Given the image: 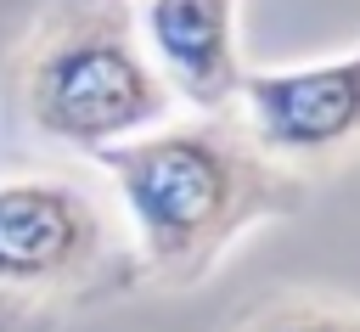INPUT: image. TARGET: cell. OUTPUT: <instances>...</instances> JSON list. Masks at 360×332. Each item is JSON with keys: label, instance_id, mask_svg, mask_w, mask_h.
<instances>
[{"label": "cell", "instance_id": "3", "mask_svg": "<svg viewBox=\"0 0 360 332\" xmlns=\"http://www.w3.org/2000/svg\"><path fill=\"white\" fill-rule=\"evenodd\" d=\"M141 281L124 214L62 174L0 180V298L68 315Z\"/></svg>", "mask_w": 360, "mask_h": 332}, {"label": "cell", "instance_id": "6", "mask_svg": "<svg viewBox=\"0 0 360 332\" xmlns=\"http://www.w3.org/2000/svg\"><path fill=\"white\" fill-rule=\"evenodd\" d=\"M225 332H360V304L321 293H281L242 309Z\"/></svg>", "mask_w": 360, "mask_h": 332}, {"label": "cell", "instance_id": "5", "mask_svg": "<svg viewBox=\"0 0 360 332\" xmlns=\"http://www.w3.org/2000/svg\"><path fill=\"white\" fill-rule=\"evenodd\" d=\"M242 0H129L141 51L152 56L158 79L191 113H231L236 84L248 73L236 39Z\"/></svg>", "mask_w": 360, "mask_h": 332}, {"label": "cell", "instance_id": "1", "mask_svg": "<svg viewBox=\"0 0 360 332\" xmlns=\"http://www.w3.org/2000/svg\"><path fill=\"white\" fill-rule=\"evenodd\" d=\"M96 163L118 191L141 281L158 287H197L236 236L309 203V180L276 163L236 107L197 118L169 113L163 124L101 146Z\"/></svg>", "mask_w": 360, "mask_h": 332}, {"label": "cell", "instance_id": "2", "mask_svg": "<svg viewBox=\"0 0 360 332\" xmlns=\"http://www.w3.org/2000/svg\"><path fill=\"white\" fill-rule=\"evenodd\" d=\"M11 101L39 141L79 158L174 113L169 84L141 51L129 0H51L17 51Z\"/></svg>", "mask_w": 360, "mask_h": 332}, {"label": "cell", "instance_id": "4", "mask_svg": "<svg viewBox=\"0 0 360 332\" xmlns=\"http://www.w3.org/2000/svg\"><path fill=\"white\" fill-rule=\"evenodd\" d=\"M236 118L292 174L332 169L360 152V45L326 62L248 68L236 84Z\"/></svg>", "mask_w": 360, "mask_h": 332}, {"label": "cell", "instance_id": "7", "mask_svg": "<svg viewBox=\"0 0 360 332\" xmlns=\"http://www.w3.org/2000/svg\"><path fill=\"white\" fill-rule=\"evenodd\" d=\"M56 321L62 315H51V309H28V304L0 298V332H56Z\"/></svg>", "mask_w": 360, "mask_h": 332}]
</instances>
